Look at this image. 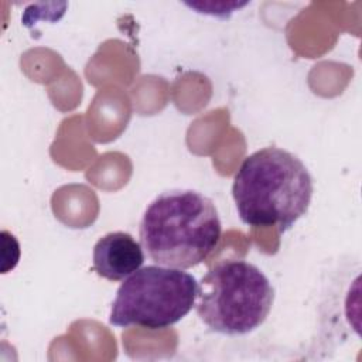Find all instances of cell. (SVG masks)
<instances>
[{"instance_id":"cell-5","label":"cell","mask_w":362,"mask_h":362,"mask_svg":"<svg viewBox=\"0 0 362 362\" xmlns=\"http://www.w3.org/2000/svg\"><path fill=\"white\" fill-rule=\"evenodd\" d=\"M143 263V246L130 233L109 232L93 246L92 267L98 276L110 281L124 280Z\"/></svg>"},{"instance_id":"cell-1","label":"cell","mask_w":362,"mask_h":362,"mask_svg":"<svg viewBox=\"0 0 362 362\" xmlns=\"http://www.w3.org/2000/svg\"><path fill=\"white\" fill-rule=\"evenodd\" d=\"M314 192L305 164L280 147H264L247 156L232 184L238 215L253 228L288 230L310 208Z\"/></svg>"},{"instance_id":"cell-4","label":"cell","mask_w":362,"mask_h":362,"mask_svg":"<svg viewBox=\"0 0 362 362\" xmlns=\"http://www.w3.org/2000/svg\"><path fill=\"white\" fill-rule=\"evenodd\" d=\"M197 279L182 269L151 264L123 280L112 303L109 322L163 329L181 321L195 305Z\"/></svg>"},{"instance_id":"cell-2","label":"cell","mask_w":362,"mask_h":362,"mask_svg":"<svg viewBox=\"0 0 362 362\" xmlns=\"http://www.w3.org/2000/svg\"><path fill=\"white\" fill-rule=\"evenodd\" d=\"M139 236L156 264L185 270L202 263L219 245L222 223L206 195L194 189H170L147 205Z\"/></svg>"},{"instance_id":"cell-3","label":"cell","mask_w":362,"mask_h":362,"mask_svg":"<svg viewBox=\"0 0 362 362\" xmlns=\"http://www.w3.org/2000/svg\"><path fill=\"white\" fill-rule=\"evenodd\" d=\"M197 314L214 332L246 335L267 318L274 288L267 276L246 260H223L198 283Z\"/></svg>"}]
</instances>
